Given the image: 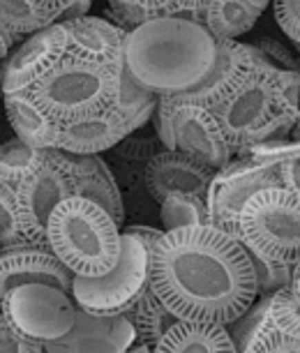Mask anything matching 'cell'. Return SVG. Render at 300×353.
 I'll return each instance as SVG.
<instances>
[{
    "label": "cell",
    "mask_w": 300,
    "mask_h": 353,
    "mask_svg": "<svg viewBox=\"0 0 300 353\" xmlns=\"http://www.w3.org/2000/svg\"><path fill=\"white\" fill-rule=\"evenodd\" d=\"M148 286L178 319L222 325L259 298L248 250L210 224L164 231L150 250Z\"/></svg>",
    "instance_id": "cell-1"
},
{
    "label": "cell",
    "mask_w": 300,
    "mask_h": 353,
    "mask_svg": "<svg viewBox=\"0 0 300 353\" xmlns=\"http://www.w3.org/2000/svg\"><path fill=\"white\" fill-rule=\"evenodd\" d=\"M217 39L206 26L185 17H155L128 30L123 63L137 83L157 95L188 90L215 61Z\"/></svg>",
    "instance_id": "cell-2"
},
{
    "label": "cell",
    "mask_w": 300,
    "mask_h": 353,
    "mask_svg": "<svg viewBox=\"0 0 300 353\" xmlns=\"http://www.w3.org/2000/svg\"><path fill=\"white\" fill-rule=\"evenodd\" d=\"M46 248L72 275L97 277L116 263L120 226L97 203L72 194L46 222Z\"/></svg>",
    "instance_id": "cell-3"
},
{
    "label": "cell",
    "mask_w": 300,
    "mask_h": 353,
    "mask_svg": "<svg viewBox=\"0 0 300 353\" xmlns=\"http://www.w3.org/2000/svg\"><path fill=\"white\" fill-rule=\"evenodd\" d=\"M116 65L95 63L68 51L28 90L53 123H68L111 104Z\"/></svg>",
    "instance_id": "cell-4"
},
{
    "label": "cell",
    "mask_w": 300,
    "mask_h": 353,
    "mask_svg": "<svg viewBox=\"0 0 300 353\" xmlns=\"http://www.w3.org/2000/svg\"><path fill=\"white\" fill-rule=\"evenodd\" d=\"M236 238L252 254L268 261H296L300 252V194L266 188L238 212Z\"/></svg>",
    "instance_id": "cell-5"
},
{
    "label": "cell",
    "mask_w": 300,
    "mask_h": 353,
    "mask_svg": "<svg viewBox=\"0 0 300 353\" xmlns=\"http://www.w3.org/2000/svg\"><path fill=\"white\" fill-rule=\"evenodd\" d=\"M252 70L231 95H226L212 111L231 150L268 141V139H286L296 130L298 121L284 116L275 109L270 90V72Z\"/></svg>",
    "instance_id": "cell-6"
},
{
    "label": "cell",
    "mask_w": 300,
    "mask_h": 353,
    "mask_svg": "<svg viewBox=\"0 0 300 353\" xmlns=\"http://www.w3.org/2000/svg\"><path fill=\"white\" fill-rule=\"evenodd\" d=\"M148 259L141 241L120 231V252L116 263L97 277L72 275V291L77 307L97 314H125L141 291L148 286Z\"/></svg>",
    "instance_id": "cell-7"
},
{
    "label": "cell",
    "mask_w": 300,
    "mask_h": 353,
    "mask_svg": "<svg viewBox=\"0 0 300 353\" xmlns=\"http://www.w3.org/2000/svg\"><path fill=\"white\" fill-rule=\"evenodd\" d=\"M74 194L70 155L58 148H46L35 169L14 185V205L19 231L32 248H46V222L60 201Z\"/></svg>",
    "instance_id": "cell-8"
},
{
    "label": "cell",
    "mask_w": 300,
    "mask_h": 353,
    "mask_svg": "<svg viewBox=\"0 0 300 353\" xmlns=\"http://www.w3.org/2000/svg\"><path fill=\"white\" fill-rule=\"evenodd\" d=\"M277 164V159L259 155V152L233 150L229 162L212 173V181L206 192L208 224L236 238V222L243 203L259 190L279 185Z\"/></svg>",
    "instance_id": "cell-9"
},
{
    "label": "cell",
    "mask_w": 300,
    "mask_h": 353,
    "mask_svg": "<svg viewBox=\"0 0 300 353\" xmlns=\"http://www.w3.org/2000/svg\"><path fill=\"white\" fill-rule=\"evenodd\" d=\"M0 312L26 339L39 346L63 337L77 316V303L70 293L49 284H19L0 301Z\"/></svg>",
    "instance_id": "cell-10"
},
{
    "label": "cell",
    "mask_w": 300,
    "mask_h": 353,
    "mask_svg": "<svg viewBox=\"0 0 300 353\" xmlns=\"http://www.w3.org/2000/svg\"><path fill=\"white\" fill-rule=\"evenodd\" d=\"M215 39H217L215 61H212L210 70L206 72V77L188 90L157 95L162 102L169 104L190 102V104L206 106V109H215L226 95H231L236 90V85L252 70L275 68L254 44H245L238 42V39H226V37H215Z\"/></svg>",
    "instance_id": "cell-11"
},
{
    "label": "cell",
    "mask_w": 300,
    "mask_h": 353,
    "mask_svg": "<svg viewBox=\"0 0 300 353\" xmlns=\"http://www.w3.org/2000/svg\"><path fill=\"white\" fill-rule=\"evenodd\" d=\"M157 102L166 106L171 130V150H178L208 169L217 171L233 157L231 145L219 130V125L210 109L190 102L169 104L157 97Z\"/></svg>",
    "instance_id": "cell-12"
},
{
    "label": "cell",
    "mask_w": 300,
    "mask_h": 353,
    "mask_svg": "<svg viewBox=\"0 0 300 353\" xmlns=\"http://www.w3.org/2000/svg\"><path fill=\"white\" fill-rule=\"evenodd\" d=\"M143 125L146 123L139 118H125L116 109L106 106L102 111L88 113L74 121L58 123L56 134H53V148L70 152V155H102Z\"/></svg>",
    "instance_id": "cell-13"
},
{
    "label": "cell",
    "mask_w": 300,
    "mask_h": 353,
    "mask_svg": "<svg viewBox=\"0 0 300 353\" xmlns=\"http://www.w3.org/2000/svg\"><path fill=\"white\" fill-rule=\"evenodd\" d=\"M134 342V328L125 314H97L77 307L72 328L44 344L49 353H123Z\"/></svg>",
    "instance_id": "cell-14"
},
{
    "label": "cell",
    "mask_w": 300,
    "mask_h": 353,
    "mask_svg": "<svg viewBox=\"0 0 300 353\" xmlns=\"http://www.w3.org/2000/svg\"><path fill=\"white\" fill-rule=\"evenodd\" d=\"M65 53H68V39L58 21L23 37L5 58V68L0 72V88L3 92L30 88Z\"/></svg>",
    "instance_id": "cell-15"
},
{
    "label": "cell",
    "mask_w": 300,
    "mask_h": 353,
    "mask_svg": "<svg viewBox=\"0 0 300 353\" xmlns=\"http://www.w3.org/2000/svg\"><path fill=\"white\" fill-rule=\"evenodd\" d=\"M212 169L178 150H155L143 166V188L152 201L171 192H192L206 199L212 181Z\"/></svg>",
    "instance_id": "cell-16"
},
{
    "label": "cell",
    "mask_w": 300,
    "mask_h": 353,
    "mask_svg": "<svg viewBox=\"0 0 300 353\" xmlns=\"http://www.w3.org/2000/svg\"><path fill=\"white\" fill-rule=\"evenodd\" d=\"M49 284L56 289L72 291V272L58 261L51 250L26 248L0 254V301L19 284Z\"/></svg>",
    "instance_id": "cell-17"
},
{
    "label": "cell",
    "mask_w": 300,
    "mask_h": 353,
    "mask_svg": "<svg viewBox=\"0 0 300 353\" xmlns=\"http://www.w3.org/2000/svg\"><path fill=\"white\" fill-rule=\"evenodd\" d=\"M65 30L68 51L88 61L116 65L123 61V44L128 30L102 17H79L58 21Z\"/></svg>",
    "instance_id": "cell-18"
},
{
    "label": "cell",
    "mask_w": 300,
    "mask_h": 353,
    "mask_svg": "<svg viewBox=\"0 0 300 353\" xmlns=\"http://www.w3.org/2000/svg\"><path fill=\"white\" fill-rule=\"evenodd\" d=\"M70 155V152H68ZM72 176H74V194L97 203L111 215L118 226L125 222V201L118 188L116 173L102 155H70Z\"/></svg>",
    "instance_id": "cell-19"
},
{
    "label": "cell",
    "mask_w": 300,
    "mask_h": 353,
    "mask_svg": "<svg viewBox=\"0 0 300 353\" xmlns=\"http://www.w3.org/2000/svg\"><path fill=\"white\" fill-rule=\"evenodd\" d=\"M157 353H229L236 351L229 328L210 321L178 319L155 342Z\"/></svg>",
    "instance_id": "cell-20"
},
{
    "label": "cell",
    "mask_w": 300,
    "mask_h": 353,
    "mask_svg": "<svg viewBox=\"0 0 300 353\" xmlns=\"http://www.w3.org/2000/svg\"><path fill=\"white\" fill-rule=\"evenodd\" d=\"M3 102L17 139H21L32 148H53L56 123L46 116V111L37 104L28 88L3 92Z\"/></svg>",
    "instance_id": "cell-21"
},
{
    "label": "cell",
    "mask_w": 300,
    "mask_h": 353,
    "mask_svg": "<svg viewBox=\"0 0 300 353\" xmlns=\"http://www.w3.org/2000/svg\"><path fill=\"white\" fill-rule=\"evenodd\" d=\"M261 14L263 8L254 0H212L203 10L201 23L212 37L238 39L254 28Z\"/></svg>",
    "instance_id": "cell-22"
},
{
    "label": "cell",
    "mask_w": 300,
    "mask_h": 353,
    "mask_svg": "<svg viewBox=\"0 0 300 353\" xmlns=\"http://www.w3.org/2000/svg\"><path fill=\"white\" fill-rule=\"evenodd\" d=\"M125 316L130 319L132 328H134V342H143L152 346H155L157 339L178 321V316L159 301L150 286H146L141 291V296H139L134 305L125 312Z\"/></svg>",
    "instance_id": "cell-23"
},
{
    "label": "cell",
    "mask_w": 300,
    "mask_h": 353,
    "mask_svg": "<svg viewBox=\"0 0 300 353\" xmlns=\"http://www.w3.org/2000/svg\"><path fill=\"white\" fill-rule=\"evenodd\" d=\"M109 106L125 118H139V121L148 123L157 106V92L137 83L134 77L125 68V63L120 61L113 70V95Z\"/></svg>",
    "instance_id": "cell-24"
},
{
    "label": "cell",
    "mask_w": 300,
    "mask_h": 353,
    "mask_svg": "<svg viewBox=\"0 0 300 353\" xmlns=\"http://www.w3.org/2000/svg\"><path fill=\"white\" fill-rule=\"evenodd\" d=\"M162 231L183 229V226L208 224V205L206 199L192 192H171L157 201Z\"/></svg>",
    "instance_id": "cell-25"
},
{
    "label": "cell",
    "mask_w": 300,
    "mask_h": 353,
    "mask_svg": "<svg viewBox=\"0 0 300 353\" xmlns=\"http://www.w3.org/2000/svg\"><path fill=\"white\" fill-rule=\"evenodd\" d=\"M51 23L53 21L35 0H0V26L10 30L19 42Z\"/></svg>",
    "instance_id": "cell-26"
},
{
    "label": "cell",
    "mask_w": 300,
    "mask_h": 353,
    "mask_svg": "<svg viewBox=\"0 0 300 353\" xmlns=\"http://www.w3.org/2000/svg\"><path fill=\"white\" fill-rule=\"evenodd\" d=\"M44 152L46 148H32L21 139H12V141L3 143L0 145V181L14 188L26 173L35 169Z\"/></svg>",
    "instance_id": "cell-27"
},
{
    "label": "cell",
    "mask_w": 300,
    "mask_h": 353,
    "mask_svg": "<svg viewBox=\"0 0 300 353\" xmlns=\"http://www.w3.org/2000/svg\"><path fill=\"white\" fill-rule=\"evenodd\" d=\"M26 248H32V245L19 231L14 188L10 183L0 181V254L3 252L26 250Z\"/></svg>",
    "instance_id": "cell-28"
},
{
    "label": "cell",
    "mask_w": 300,
    "mask_h": 353,
    "mask_svg": "<svg viewBox=\"0 0 300 353\" xmlns=\"http://www.w3.org/2000/svg\"><path fill=\"white\" fill-rule=\"evenodd\" d=\"M250 254L252 268H254V277H257V291L259 296H268L279 286L289 284L293 270L298 268V259L296 261H268V259H261L257 254Z\"/></svg>",
    "instance_id": "cell-29"
},
{
    "label": "cell",
    "mask_w": 300,
    "mask_h": 353,
    "mask_svg": "<svg viewBox=\"0 0 300 353\" xmlns=\"http://www.w3.org/2000/svg\"><path fill=\"white\" fill-rule=\"evenodd\" d=\"M270 90L275 109L284 116L298 121V92H300V74L298 70H272L270 72Z\"/></svg>",
    "instance_id": "cell-30"
},
{
    "label": "cell",
    "mask_w": 300,
    "mask_h": 353,
    "mask_svg": "<svg viewBox=\"0 0 300 353\" xmlns=\"http://www.w3.org/2000/svg\"><path fill=\"white\" fill-rule=\"evenodd\" d=\"M272 14L277 26L293 46L300 42V0H272Z\"/></svg>",
    "instance_id": "cell-31"
},
{
    "label": "cell",
    "mask_w": 300,
    "mask_h": 353,
    "mask_svg": "<svg viewBox=\"0 0 300 353\" xmlns=\"http://www.w3.org/2000/svg\"><path fill=\"white\" fill-rule=\"evenodd\" d=\"M42 346L26 339L0 312V353H39Z\"/></svg>",
    "instance_id": "cell-32"
},
{
    "label": "cell",
    "mask_w": 300,
    "mask_h": 353,
    "mask_svg": "<svg viewBox=\"0 0 300 353\" xmlns=\"http://www.w3.org/2000/svg\"><path fill=\"white\" fill-rule=\"evenodd\" d=\"M254 46L263 53L266 58H268L270 65H275L277 70H298L296 56L289 51V46L277 42L275 37H261Z\"/></svg>",
    "instance_id": "cell-33"
},
{
    "label": "cell",
    "mask_w": 300,
    "mask_h": 353,
    "mask_svg": "<svg viewBox=\"0 0 300 353\" xmlns=\"http://www.w3.org/2000/svg\"><path fill=\"white\" fill-rule=\"evenodd\" d=\"M277 178L284 190L293 192V194H300V155H298V150L289 152V155L277 164Z\"/></svg>",
    "instance_id": "cell-34"
},
{
    "label": "cell",
    "mask_w": 300,
    "mask_h": 353,
    "mask_svg": "<svg viewBox=\"0 0 300 353\" xmlns=\"http://www.w3.org/2000/svg\"><path fill=\"white\" fill-rule=\"evenodd\" d=\"M212 0H166L164 14L169 17H185V19H194L201 21L203 10L208 8Z\"/></svg>",
    "instance_id": "cell-35"
},
{
    "label": "cell",
    "mask_w": 300,
    "mask_h": 353,
    "mask_svg": "<svg viewBox=\"0 0 300 353\" xmlns=\"http://www.w3.org/2000/svg\"><path fill=\"white\" fill-rule=\"evenodd\" d=\"M125 233H132L134 238L141 241V245L146 250H152V245H155L159 238H162V229H152V226H141V224H132V226H125L123 229Z\"/></svg>",
    "instance_id": "cell-36"
},
{
    "label": "cell",
    "mask_w": 300,
    "mask_h": 353,
    "mask_svg": "<svg viewBox=\"0 0 300 353\" xmlns=\"http://www.w3.org/2000/svg\"><path fill=\"white\" fill-rule=\"evenodd\" d=\"M35 3L39 5V8H42L44 14L49 17L53 23H56V21H58V17L63 14L65 8H68L72 0H35Z\"/></svg>",
    "instance_id": "cell-37"
},
{
    "label": "cell",
    "mask_w": 300,
    "mask_h": 353,
    "mask_svg": "<svg viewBox=\"0 0 300 353\" xmlns=\"http://www.w3.org/2000/svg\"><path fill=\"white\" fill-rule=\"evenodd\" d=\"M130 3H134L137 8H141L150 19L162 17L164 8H166V0H130Z\"/></svg>",
    "instance_id": "cell-38"
},
{
    "label": "cell",
    "mask_w": 300,
    "mask_h": 353,
    "mask_svg": "<svg viewBox=\"0 0 300 353\" xmlns=\"http://www.w3.org/2000/svg\"><path fill=\"white\" fill-rule=\"evenodd\" d=\"M17 44H19V39L12 35L10 30H5L3 26H0V61H5Z\"/></svg>",
    "instance_id": "cell-39"
},
{
    "label": "cell",
    "mask_w": 300,
    "mask_h": 353,
    "mask_svg": "<svg viewBox=\"0 0 300 353\" xmlns=\"http://www.w3.org/2000/svg\"><path fill=\"white\" fill-rule=\"evenodd\" d=\"M254 3L259 5V8H263V10H266V8L270 5V0H254Z\"/></svg>",
    "instance_id": "cell-40"
}]
</instances>
